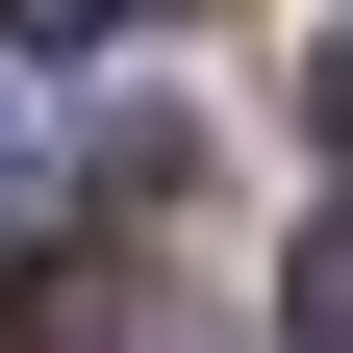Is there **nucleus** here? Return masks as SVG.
<instances>
[{"label": "nucleus", "instance_id": "f03ea898", "mask_svg": "<svg viewBox=\"0 0 353 353\" xmlns=\"http://www.w3.org/2000/svg\"><path fill=\"white\" fill-rule=\"evenodd\" d=\"M26 353H126V278H51V303H26Z\"/></svg>", "mask_w": 353, "mask_h": 353}, {"label": "nucleus", "instance_id": "7ed1b4c3", "mask_svg": "<svg viewBox=\"0 0 353 353\" xmlns=\"http://www.w3.org/2000/svg\"><path fill=\"white\" fill-rule=\"evenodd\" d=\"M26 202H51V126H26V76H0V228H26Z\"/></svg>", "mask_w": 353, "mask_h": 353}, {"label": "nucleus", "instance_id": "20e7f679", "mask_svg": "<svg viewBox=\"0 0 353 353\" xmlns=\"http://www.w3.org/2000/svg\"><path fill=\"white\" fill-rule=\"evenodd\" d=\"M26 26H51V51H101V26H126V0H26Z\"/></svg>", "mask_w": 353, "mask_h": 353}, {"label": "nucleus", "instance_id": "f257e3e1", "mask_svg": "<svg viewBox=\"0 0 353 353\" xmlns=\"http://www.w3.org/2000/svg\"><path fill=\"white\" fill-rule=\"evenodd\" d=\"M278 353H353V202H328V228L278 252Z\"/></svg>", "mask_w": 353, "mask_h": 353}]
</instances>
